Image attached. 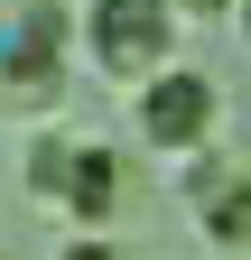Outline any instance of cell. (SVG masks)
I'll use <instances>...</instances> for the list:
<instances>
[{
  "instance_id": "obj_1",
  "label": "cell",
  "mask_w": 251,
  "mask_h": 260,
  "mask_svg": "<svg viewBox=\"0 0 251 260\" xmlns=\"http://www.w3.org/2000/svg\"><path fill=\"white\" fill-rule=\"evenodd\" d=\"M177 38H186L177 0H84V65L131 93L177 65Z\"/></svg>"
},
{
  "instance_id": "obj_8",
  "label": "cell",
  "mask_w": 251,
  "mask_h": 260,
  "mask_svg": "<svg viewBox=\"0 0 251 260\" xmlns=\"http://www.w3.org/2000/svg\"><path fill=\"white\" fill-rule=\"evenodd\" d=\"M177 10H186V28H196V19H242V0H177Z\"/></svg>"
},
{
  "instance_id": "obj_7",
  "label": "cell",
  "mask_w": 251,
  "mask_h": 260,
  "mask_svg": "<svg viewBox=\"0 0 251 260\" xmlns=\"http://www.w3.org/2000/svg\"><path fill=\"white\" fill-rule=\"evenodd\" d=\"M56 260H121L103 233H66V242H56Z\"/></svg>"
},
{
  "instance_id": "obj_2",
  "label": "cell",
  "mask_w": 251,
  "mask_h": 260,
  "mask_svg": "<svg viewBox=\"0 0 251 260\" xmlns=\"http://www.w3.org/2000/svg\"><path fill=\"white\" fill-rule=\"evenodd\" d=\"M131 130L159 158H205L214 149V130H224V93H214L205 65H168V75H149L131 93Z\"/></svg>"
},
{
  "instance_id": "obj_4",
  "label": "cell",
  "mask_w": 251,
  "mask_h": 260,
  "mask_svg": "<svg viewBox=\"0 0 251 260\" xmlns=\"http://www.w3.org/2000/svg\"><path fill=\"white\" fill-rule=\"evenodd\" d=\"M121 205H131L121 149H112V140H84V149H75V186H66V223H75V233H112Z\"/></svg>"
},
{
  "instance_id": "obj_3",
  "label": "cell",
  "mask_w": 251,
  "mask_h": 260,
  "mask_svg": "<svg viewBox=\"0 0 251 260\" xmlns=\"http://www.w3.org/2000/svg\"><path fill=\"white\" fill-rule=\"evenodd\" d=\"M186 195H196V214H205V242H224V251H251V158L233 168V158H186Z\"/></svg>"
},
{
  "instance_id": "obj_9",
  "label": "cell",
  "mask_w": 251,
  "mask_h": 260,
  "mask_svg": "<svg viewBox=\"0 0 251 260\" xmlns=\"http://www.w3.org/2000/svg\"><path fill=\"white\" fill-rule=\"evenodd\" d=\"M242 38H251V0H242Z\"/></svg>"
},
{
  "instance_id": "obj_6",
  "label": "cell",
  "mask_w": 251,
  "mask_h": 260,
  "mask_svg": "<svg viewBox=\"0 0 251 260\" xmlns=\"http://www.w3.org/2000/svg\"><path fill=\"white\" fill-rule=\"evenodd\" d=\"M75 130H38V140H28V195H38V205H56V214H66V186H75Z\"/></svg>"
},
{
  "instance_id": "obj_5",
  "label": "cell",
  "mask_w": 251,
  "mask_h": 260,
  "mask_svg": "<svg viewBox=\"0 0 251 260\" xmlns=\"http://www.w3.org/2000/svg\"><path fill=\"white\" fill-rule=\"evenodd\" d=\"M75 93V56L66 47H19V38H0V103L10 112H56Z\"/></svg>"
}]
</instances>
